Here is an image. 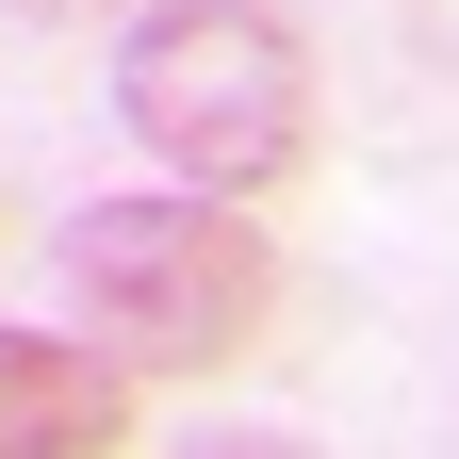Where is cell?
<instances>
[{"instance_id": "cell-1", "label": "cell", "mask_w": 459, "mask_h": 459, "mask_svg": "<svg viewBox=\"0 0 459 459\" xmlns=\"http://www.w3.org/2000/svg\"><path fill=\"white\" fill-rule=\"evenodd\" d=\"M115 115L197 197H279L312 164V33L279 0H148L115 49Z\"/></svg>"}, {"instance_id": "cell-2", "label": "cell", "mask_w": 459, "mask_h": 459, "mask_svg": "<svg viewBox=\"0 0 459 459\" xmlns=\"http://www.w3.org/2000/svg\"><path fill=\"white\" fill-rule=\"evenodd\" d=\"M66 296L99 312L115 361H164V377H213L279 328V247L247 197H82L66 230Z\"/></svg>"}, {"instance_id": "cell-3", "label": "cell", "mask_w": 459, "mask_h": 459, "mask_svg": "<svg viewBox=\"0 0 459 459\" xmlns=\"http://www.w3.org/2000/svg\"><path fill=\"white\" fill-rule=\"evenodd\" d=\"M115 443H132V361L0 328V459H115Z\"/></svg>"}, {"instance_id": "cell-4", "label": "cell", "mask_w": 459, "mask_h": 459, "mask_svg": "<svg viewBox=\"0 0 459 459\" xmlns=\"http://www.w3.org/2000/svg\"><path fill=\"white\" fill-rule=\"evenodd\" d=\"M181 459H312V443H296V427H197Z\"/></svg>"}, {"instance_id": "cell-5", "label": "cell", "mask_w": 459, "mask_h": 459, "mask_svg": "<svg viewBox=\"0 0 459 459\" xmlns=\"http://www.w3.org/2000/svg\"><path fill=\"white\" fill-rule=\"evenodd\" d=\"M17 17H49V33H66V17H99V0H17Z\"/></svg>"}]
</instances>
